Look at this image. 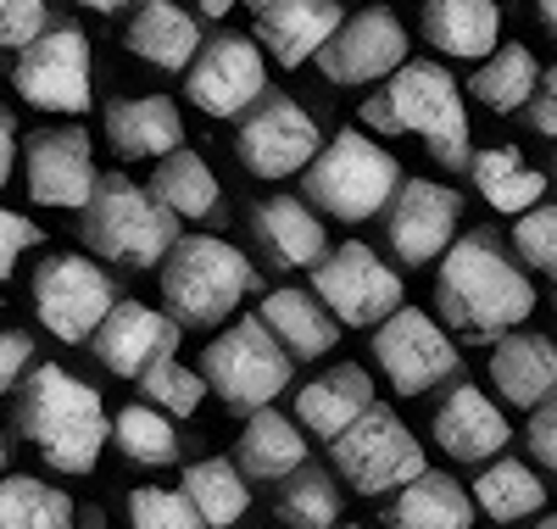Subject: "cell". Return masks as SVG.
Masks as SVG:
<instances>
[{"label":"cell","instance_id":"obj_10","mask_svg":"<svg viewBox=\"0 0 557 529\" xmlns=\"http://www.w3.org/2000/svg\"><path fill=\"white\" fill-rule=\"evenodd\" d=\"M117 291H112V273L96 268L89 257H73V251H57L34 268V312L39 323L57 334V341L78 346L101 329V318L112 312Z\"/></svg>","mask_w":557,"mask_h":529},{"label":"cell","instance_id":"obj_36","mask_svg":"<svg viewBox=\"0 0 557 529\" xmlns=\"http://www.w3.org/2000/svg\"><path fill=\"white\" fill-rule=\"evenodd\" d=\"M112 441H117V452H123L128 463H139V468H168V463H178V429H173V418H168L162 407H151V402H128V407L112 418Z\"/></svg>","mask_w":557,"mask_h":529},{"label":"cell","instance_id":"obj_17","mask_svg":"<svg viewBox=\"0 0 557 529\" xmlns=\"http://www.w3.org/2000/svg\"><path fill=\"white\" fill-rule=\"evenodd\" d=\"M28 196L39 207H62V212H84V201L96 196V146L89 128H39L28 139Z\"/></svg>","mask_w":557,"mask_h":529},{"label":"cell","instance_id":"obj_18","mask_svg":"<svg viewBox=\"0 0 557 529\" xmlns=\"http://www.w3.org/2000/svg\"><path fill=\"white\" fill-rule=\"evenodd\" d=\"M178 334L184 329L168 312L146 307V302H112V312L101 318V329L89 334V341H96V357H101L107 373L139 379L157 357H173L178 352Z\"/></svg>","mask_w":557,"mask_h":529},{"label":"cell","instance_id":"obj_41","mask_svg":"<svg viewBox=\"0 0 557 529\" xmlns=\"http://www.w3.org/2000/svg\"><path fill=\"white\" fill-rule=\"evenodd\" d=\"M45 28V0H0V45L23 51V45Z\"/></svg>","mask_w":557,"mask_h":529},{"label":"cell","instance_id":"obj_53","mask_svg":"<svg viewBox=\"0 0 557 529\" xmlns=\"http://www.w3.org/2000/svg\"><path fill=\"white\" fill-rule=\"evenodd\" d=\"M335 529H357V524H335Z\"/></svg>","mask_w":557,"mask_h":529},{"label":"cell","instance_id":"obj_12","mask_svg":"<svg viewBox=\"0 0 557 529\" xmlns=\"http://www.w3.org/2000/svg\"><path fill=\"white\" fill-rule=\"evenodd\" d=\"M374 357H380V373L396 384L401 396H424L446 373H457V346L446 341V329L418 312V307H396L391 318L374 323Z\"/></svg>","mask_w":557,"mask_h":529},{"label":"cell","instance_id":"obj_50","mask_svg":"<svg viewBox=\"0 0 557 529\" xmlns=\"http://www.w3.org/2000/svg\"><path fill=\"white\" fill-rule=\"evenodd\" d=\"M0 473H7V435H0Z\"/></svg>","mask_w":557,"mask_h":529},{"label":"cell","instance_id":"obj_52","mask_svg":"<svg viewBox=\"0 0 557 529\" xmlns=\"http://www.w3.org/2000/svg\"><path fill=\"white\" fill-rule=\"evenodd\" d=\"M535 529H557V513H552V518H541V524H535Z\"/></svg>","mask_w":557,"mask_h":529},{"label":"cell","instance_id":"obj_39","mask_svg":"<svg viewBox=\"0 0 557 529\" xmlns=\"http://www.w3.org/2000/svg\"><path fill=\"white\" fill-rule=\"evenodd\" d=\"M128 529H207V524L184 502V491L139 485V491H128Z\"/></svg>","mask_w":557,"mask_h":529},{"label":"cell","instance_id":"obj_48","mask_svg":"<svg viewBox=\"0 0 557 529\" xmlns=\"http://www.w3.org/2000/svg\"><path fill=\"white\" fill-rule=\"evenodd\" d=\"M535 7H541V23L557 34V0H535Z\"/></svg>","mask_w":557,"mask_h":529},{"label":"cell","instance_id":"obj_15","mask_svg":"<svg viewBox=\"0 0 557 529\" xmlns=\"http://www.w3.org/2000/svg\"><path fill=\"white\" fill-rule=\"evenodd\" d=\"M385 239L391 251L401 257V268H430L462 223V196L451 184H435V179H407L396 184V196L385 207Z\"/></svg>","mask_w":557,"mask_h":529},{"label":"cell","instance_id":"obj_45","mask_svg":"<svg viewBox=\"0 0 557 529\" xmlns=\"http://www.w3.org/2000/svg\"><path fill=\"white\" fill-rule=\"evenodd\" d=\"M530 123H535V134H552L557 139V67L535 84V95H530Z\"/></svg>","mask_w":557,"mask_h":529},{"label":"cell","instance_id":"obj_26","mask_svg":"<svg viewBox=\"0 0 557 529\" xmlns=\"http://www.w3.org/2000/svg\"><path fill=\"white\" fill-rule=\"evenodd\" d=\"M362 407H374V379H368V368H351V362L318 373L312 384L296 391V423L323 441H335Z\"/></svg>","mask_w":557,"mask_h":529},{"label":"cell","instance_id":"obj_20","mask_svg":"<svg viewBox=\"0 0 557 529\" xmlns=\"http://www.w3.org/2000/svg\"><path fill=\"white\" fill-rule=\"evenodd\" d=\"M346 23L341 0H268L257 12V45L278 67H301L323 51V39Z\"/></svg>","mask_w":557,"mask_h":529},{"label":"cell","instance_id":"obj_47","mask_svg":"<svg viewBox=\"0 0 557 529\" xmlns=\"http://www.w3.org/2000/svg\"><path fill=\"white\" fill-rule=\"evenodd\" d=\"M78 7H89V12H101V17H112V12H123L128 0H78Z\"/></svg>","mask_w":557,"mask_h":529},{"label":"cell","instance_id":"obj_16","mask_svg":"<svg viewBox=\"0 0 557 529\" xmlns=\"http://www.w3.org/2000/svg\"><path fill=\"white\" fill-rule=\"evenodd\" d=\"M407 62V28L401 17H391L385 7H368L357 17H346L318 51V67L330 84H374V78H391L396 67Z\"/></svg>","mask_w":557,"mask_h":529},{"label":"cell","instance_id":"obj_25","mask_svg":"<svg viewBox=\"0 0 557 529\" xmlns=\"http://www.w3.org/2000/svg\"><path fill=\"white\" fill-rule=\"evenodd\" d=\"M385 529H474V496L451 473L424 468L385 507Z\"/></svg>","mask_w":557,"mask_h":529},{"label":"cell","instance_id":"obj_51","mask_svg":"<svg viewBox=\"0 0 557 529\" xmlns=\"http://www.w3.org/2000/svg\"><path fill=\"white\" fill-rule=\"evenodd\" d=\"M240 7H251V12H262V7H268V0H240Z\"/></svg>","mask_w":557,"mask_h":529},{"label":"cell","instance_id":"obj_21","mask_svg":"<svg viewBox=\"0 0 557 529\" xmlns=\"http://www.w3.org/2000/svg\"><path fill=\"white\" fill-rule=\"evenodd\" d=\"M107 139L123 162H162L184 146V118L168 95H128L107 107Z\"/></svg>","mask_w":557,"mask_h":529},{"label":"cell","instance_id":"obj_30","mask_svg":"<svg viewBox=\"0 0 557 529\" xmlns=\"http://www.w3.org/2000/svg\"><path fill=\"white\" fill-rule=\"evenodd\" d=\"M184 502H190L201 513L207 529H228V524H240L251 513V479L228 463V457H201L184 468Z\"/></svg>","mask_w":557,"mask_h":529},{"label":"cell","instance_id":"obj_43","mask_svg":"<svg viewBox=\"0 0 557 529\" xmlns=\"http://www.w3.org/2000/svg\"><path fill=\"white\" fill-rule=\"evenodd\" d=\"M28 368H34V341L23 329H0V396L17 391Z\"/></svg>","mask_w":557,"mask_h":529},{"label":"cell","instance_id":"obj_37","mask_svg":"<svg viewBox=\"0 0 557 529\" xmlns=\"http://www.w3.org/2000/svg\"><path fill=\"white\" fill-rule=\"evenodd\" d=\"M278 518H285L290 529H335L341 524V485L323 468H296V473H285L278 479Z\"/></svg>","mask_w":557,"mask_h":529},{"label":"cell","instance_id":"obj_6","mask_svg":"<svg viewBox=\"0 0 557 529\" xmlns=\"http://www.w3.org/2000/svg\"><path fill=\"white\" fill-rule=\"evenodd\" d=\"M307 179V196L318 212H330L341 223H368V218H380L396 196V184H401V168L385 146H374L368 134L346 128L335 134L330 146H318V157L301 168Z\"/></svg>","mask_w":557,"mask_h":529},{"label":"cell","instance_id":"obj_27","mask_svg":"<svg viewBox=\"0 0 557 529\" xmlns=\"http://www.w3.org/2000/svg\"><path fill=\"white\" fill-rule=\"evenodd\" d=\"M251 234L257 246L278 262V268H312L323 251H330V234H323V223L312 218L307 201L296 196H273L251 212Z\"/></svg>","mask_w":557,"mask_h":529},{"label":"cell","instance_id":"obj_13","mask_svg":"<svg viewBox=\"0 0 557 529\" xmlns=\"http://www.w3.org/2000/svg\"><path fill=\"white\" fill-rule=\"evenodd\" d=\"M184 95L207 112V118H240L268 95V62L262 45L246 34H218L201 39V51L184 78Z\"/></svg>","mask_w":557,"mask_h":529},{"label":"cell","instance_id":"obj_3","mask_svg":"<svg viewBox=\"0 0 557 529\" xmlns=\"http://www.w3.org/2000/svg\"><path fill=\"white\" fill-rule=\"evenodd\" d=\"M362 123L380 134H418L430 146V157L457 173L469 168V107H462V89L451 84V73L441 62H401L385 89L362 107Z\"/></svg>","mask_w":557,"mask_h":529},{"label":"cell","instance_id":"obj_9","mask_svg":"<svg viewBox=\"0 0 557 529\" xmlns=\"http://www.w3.org/2000/svg\"><path fill=\"white\" fill-rule=\"evenodd\" d=\"M312 296L323 302L335 323L351 329H374L380 318H391L401 307V273L385 268V257L362 239H346V246L323 251L312 262Z\"/></svg>","mask_w":557,"mask_h":529},{"label":"cell","instance_id":"obj_23","mask_svg":"<svg viewBox=\"0 0 557 529\" xmlns=\"http://www.w3.org/2000/svg\"><path fill=\"white\" fill-rule=\"evenodd\" d=\"M491 379L513 407H541L557 391V346L546 341V334L507 329L496 341V352H491Z\"/></svg>","mask_w":557,"mask_h":529},{"label":"cell","instance_id":"obj_11","mask_svg":"<svg viewBox=\"0 0 557 529\" xmlns=\"http://www.w3.org/2000/svg\"><path fill=\"white\" fill-rule=\"evenodd\" d=\"M89 39L78 28H39L17 51V95L39 112H89Z\"/></svg>","mask_w":557,"mask_h":529},{"label":"cell","instance_id":"obj_31","mask_svg":"<svg viewBox=\"0 0 557 529\" xmlns=\"http://www.w3.org/2000/svg\"><path fill=\"white\" fill-rule=\"evenodd\" d=\"M469 496H474V513H485L496 524H519V518L546 507V485L535 479V468H524L513 457H502V463L491 457L485 473L469 485Z\"/></svg>","mask_w":557,"mask_h":529},{"label":"cell","instance_id":"obj_44","mask_svg":"<svg viewBox=\"0 0 557 529\" xmlns=\"http://www.w3.org/2000/svg\"><path fill=\"white\" fill-rule=\"evenodd\" d=\"M530 452H535V463H546L557 473V391L541 407H530Z\"/></svg>","mask_w":557,"mask_h":529},{"label":"cell","instance_id":"obj_22","mask_svg":"<svg viewBox=\"0 0 557 529\" xmlns=\"http://www.w3.org/2000/svg\"><path fill=\"white\" fill-rule=\"evenodd\" d=\"M123 45H128L139 62H151V67H162V73H178V67L196 62L201 28H196V17L184 12V7H173V0H146V7L128 17Z\"/></svg>","mask_w":557,"mask_h":529},{"label":"cell","instance_id":"obj_49","mask_svg":"<svg viewBox=\"0 0 557 529\" xmlns=\"http://www.w3.org/2000/svg\"><path fill=\"white\" fill-rule=\"evenodd\" d=\"M228 7H240V0H201V12H207V17H223Z\"/></svg>","mask_w":557,"mask_h":529},{"label":"cell","instance_id":"obj_46","mask_svg":"<svg viewBox=\"0 0 557 529\" xmlns=\"http://www.w3.org/2000/svg\"><path fill=\"white\" fill-rule=\"evenodd\" d=\"M12 162H17V123L0 112V184L12 179Z\"/></svg>","mask_w":557,"mask_h":529},{"label":"cell","instance_id":"obj_4","mask_svg":"<svg viewBox=\"0 0 557 529\" xmlns=\"http://www.w3.org/2000/svg\"><path fill=\"white\" fill-rule=\"evenodd\" d=\"M257 291V268L246 251L212 234H178L162 257V307L178 329H218Z\"/></svg>","mask_w":557,"mask_h":529},{"label":"cell","instance_id":"obj_24","mask_svg":"<svg viewBox=\"0 0 557 529\" xmlns=\"http://www.w3.org/2000/svg\"><path fill=\"white\" fill-rule=\"evenodd\" d=\"M235 468L246 479H262V485H278L285 473H296L307 463V435H301V423L285 418V413H273V407H257L246 413V429H240V441H235Z\"/></svg>","mask_w":557,"mask_h":529},{"label":"cell","instance_id":"obj_7","mask_svg":"<svg viewBox=\"0 0 557 529\" xmlns=\"http://www.w3.org/2000/svg\"><path fill=\"white\" fill-rule=\"evenodd\" d=\"M290 373H296V357L273 341L262 318H240V323H228V329L218 334V341L201 352L207 396H218L228 413H257V407H273L278 396L290 391Z\"/></svg>","mask_w":557,"mask_h":529},{"label":"cell","instance_id":"obj_29","mask_svg":"<svg viewBox=\"0 0 557 529\" xmlns=\"http://www.w3.org/2000/svg\"><path fill=\"white\" fill-rule=\"evenodd\" d=\"M257 318L268 323V334L290 357H323V352H335V341H341V323L323 312V302L307 296V291H268Z\"/></svg>","mask_w":557,"mask_h":529},{"label":"cell","instance_id":"obj_34","mask_svg":"<svg viewBox=\"0 0 557 529\" xmlns=\"http://www.w3.org/2000/svg\"><path fill=\"white\" fill-rule=\"evenodd\" d=\"M151 196L173 212V218H212L218 212V179L212 168L196 157V151H168L157 162V179H151Z\"/></svg>","mask_w":557,"mask_h":529},{"label":"cell","instance_id":"obj_38","mask_svg":"<svg viewBox=\"0 0 557 529\" xmlns=\"http://www.w3.org/2000/svg\"><path fill=\"white\" fill-rule=\"evenodd\" d=\"M139 396L151 407H162L168 418H196L207 402V379H201V368H184L178 357H157L139 373Z\"/></svg>","mask_w":557,"mask_h":529},{"label":"cell","instance_id":"obj_28","mask_svg":"<svg viewBox=\"0 0 557 529\" xmlns=\"http://www.w3.org/2000/svg\"><path fill=\"white\" fill-rule=\"evenodd\" d=\"M502 34V7L496 0H424V39L457 62L491 57Z\"/></svg>","mask_w":557,"mask_h":529},{"label":"cell","instance_id":"obj_2","mask_svg":"<svg viewBox=\"0 0 557 529\" xmlns=\"http://www.w3.org/2000/svg\"><path fill=\"white\" fill-rule=\"evenodd\" d=\"M17 429L23 441L45 457V468L57 473H96L112 418L96 384L73 379L62 362H34L17 384Z\"/></svg>","mask_w":557,"mask_h":529},{"label":"cell","instance_id":"obj_42","mask_svg":"<svg viewBox=\"0 0 557 529\" xmlns=\"http://www.w3.org/2000/svg\"><path fill=\"white\" fill-rule=\"evenodd\" d=\"M34 246H39V223H28V218L12 212V207H0V284L12 279L17 257L34 251Z\"/></svg>","mask_w":557,"mask_h":529},{"label":"cell","instance_id":"obj_1","mask_svg":"<svg viewBox=\"0 0 557 529\" xmlns=\"http://www.w3.org/2000/svg\"><path fill=\"white\" fill-rule=\"evenodd\" d=\"M435 312L469 341H502L535 312V284L491 234H462L441 251Z\"/></svg>","mask_w":557,"mask_h":529},{"label":"cell","instance_id":"obj_54","mask_svg":"<svg viewBox=\"0 0 557 529\" xmlns=\"http://www.w3.org/2000/svg\"><path fill=\"white\" fill-rule=\"evenodd\" d=\"M96 529H101V524H96Z\"/></svg>","mask_w":557,"mask_h":529},{"label":"cell","instance_id":"obj_19","mask_svg":"<svg viewBox=\"0 0 557 529\" xmlns=\"http://www.w3.org/2000/svg\"><path fill=\"white\" fill-rule=\"evenodd\" d=\"M430 435L457 463H491V457H502L507 441H513V423H507V413L480 391V384H457V391L435 407Z\"/></svg>","mask_w":557,"mask_h":529},{"label":"cell","instance_id":"obj_35","mask_svg":"<svg viewBox=\"0 0 557 529\" xmlns=\"http://www.w3.org/2000/svg\"><path fill=\"white\" fill-rule=\"evenodd\" d=\"M541 84V67H535V51L530 45H502V51H491V62L474 73V101L491 107V112H519L530 107V95Z\"/></svg>","mask_w":557,"mask_h":529},{"label":"cell","instance_id":"obj_8","mask_svg":"<svg viewBox=\"0 0 557 529\" xmlns=\"http://www.w3.org/2000/svg\"><path fill=\"white\" fill-rule=\"evenodd\" d=\"M330 457L341 468V479L357 496H380V491H401L407 479H418L424 463V446L412 441V429L391 413V407H362L341 435L330 441Z\"/></svg>","mask_w":557,"mask_h":529},{"label":"cell","instance_id":"obj_40","mask_svg":"<svg viewBox=\"0 0 557 529\" xmlns=\"http://www.w3.org/2000/svg\"><path fill=\"white\" fill-rule=\"evenodd\" d=\"M513 246H519L524 268L557 279V207H541V201H535L530 212H519V223H513Z\"/></svg>","mask_w":557,"mask_h":529},{"label":"cell","instance_id":"obj_5","mask_svg":"<svg viewBox=\"0 0 557 529\" xmlns=\"http://www.w3.org/2000/svg\"><path fill=\"white\" fill-rule=\"evenodd\" d=\"M84 246L117 262V268H157L168 257V246L178 239V218L151 196V189H139L134 179L123 173H107L96 184V196L84 201Z\"/></svg>","mask_w":557,"mask_h":529},{"label":"cell","instance_id":"obj_32","mask_svg":"<svg viewBox=\"0 0 557 529\" xmlns=\"http://www.w3.org/2000/svg\"><path fill=\"white\" fill-rule=\"evenodd\" d=\"M469 173H474V184H480V196L496 207V212H530L535 201H541V189H546V179L513 151V146H491V151H480V157H469Z\"/></svg>","mask_w":557,"mask_h":529},{"label":"cell","instance_id":"obj_33","mask_svg":"<svg viewBox=\"0 0 557 529\" xmlns=\"http://www.w3.org/2000/svg\"><path fill=\"white\" fill-rule=\"evenodd\" d=\"M78 507L67 491L34 473H0V529H73Z\"/></svg>","mask_w":557,"mask_h":529},{"label":"cell","instance_id":"obj_14","mask_svg":"<svg viewBox=\"0 0 557 529\" xmlns=\"http://www.w3.org/2000/svg\"><path fill=\"white\" fill-rule=\"evenodd\" d=\"M318 123L312 112H301L290 95H262V101L246 112L235 146H240V162L257 173V179H296L312 157H318Z\"/></svg>","mask_w":557,"mask_h":529}]
</instances>
